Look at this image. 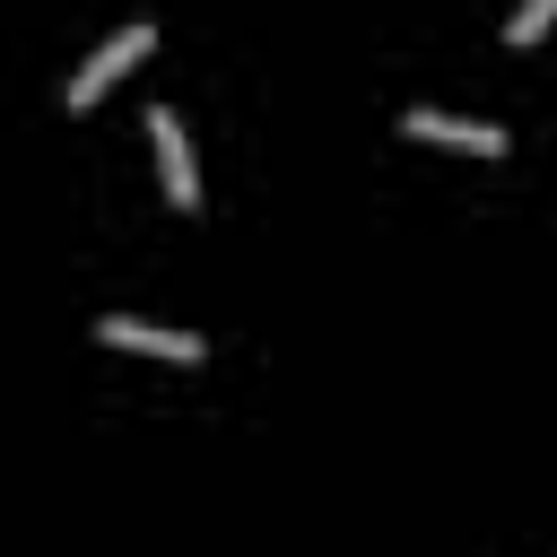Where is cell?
I'll return each instance as SVG.
<instances>
[{
	"label": "cell",
	"mask_w": 557,
	"mask_h": 557,
	"mask_svg": "<svg viewBox=\"0 0 557 557\" xmlns=\"http://www.w3.org/2000/svg\"><path fill=\"white\" fill-rule=\"evenodd\" d=\"M148 44H157V26H148V17H139V26H122V35L104 44V52H87V61L70 70L61 104H70V113H87V104H96V96H104V87H113L122 70H139V61H148Z\"/></svg>",
	"instance_id": "obj_1"
},
{
	"label": "cell",
	"mask_w": 557,
	"mask_h": 557,
	"mask_svg": "<svg viewBox=\"0 0 557 557\" xmlns=\"http://www.w3.org/2000/svg\"><path fill=\"white\" fill-rule=\"evenodd\" d=\"M400 139H435V148H461V157H505V131L496 122H453L435 104H409L400 113Z\"/></svg>",
	"instance_id": "obj_2"
},
{
	"label": "cell",
	"mask_w": 557,
	"mask_h": 557,
	"mask_svg": "<svg viewBox=\"0 0 557 557\" xmlns=\"http://www.w3.org/2000/svg\"><path fill=\"white\" fill-rule=\"evenodd\" d=\"M96 339H104V348H139V357H174V366H200V357H209L191 331H157V322H131V313H104Z\"/></svg>",
	"instance_id": "obj_3"
},
{
	"label": "cell",
	"mask_w": 557,
	"mask_h": 557,
	"mask_svg": "<svg viewBox=\"0 0 557 557\" xmlns=\"http://www.w3.org/2000/svg\"><path fill=\"white\" fill-rule=\"evenodd\" d=\"M148 139H157V165H165V200L191 209V200H200V165H191V139H183V122H174L165 104L148 113Z\"/></svg>",
	"instance_id": "obj_4"
},
{
	"label": "cell",
	"mask_w": 557,
	"mask_h": 557,
	"mask_svg": "<svg viewBox=\"0 0 557 557\" xmlns=\"http://www.w3.org/2000/svg\"><path fill=\"white\" fill-rule=\"evenodd\" d=\"M548 26H557V0H522V9H513V26H505V44H540Z\"/></svg>",
	"instance_id": "obj_5"
}]
</instances>
